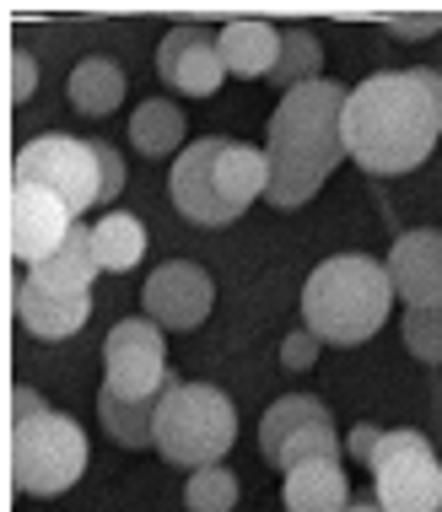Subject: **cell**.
<instances>
[{
  "label": "cell",
  "instance_id": "obj_1",
  "mask_svg": "<svg viewBox=\"0 0 442 512\" xmlns=\"http://www.w3.org/2000/svg\"><path fill=\"white\" fill-rule=\"evenodd\" d=\"M442 141V71H372L345 98V151L372 178L421 168Z\"/></svg>",
  "mask_w": 442,
  "mask_h": 512
},
{
  "label": "cell",
  "instance_id": "obj_2",
  "mask_svg": "<svg viewBox=\"0 0 442 512\" xmlns=\"http://www.w3.org/2000/svg\"><path fill=\"white\" fill-rule=\"evenodd\" d=\"M345 98L351 92L335 81H308V87L286 92L270 114V189L265 200L275 211H297L329 184L345 151Z\"/></svg>",
  "mask_w": 442,
  "mask_h": 512
},
{
  "label": "cell",
  "instance_id": "obj_3",
  "mask_svg": "<svg viewBox=\"0 0 442 512\" xmlns=\"http://www.w3.org/2000/svg\"><path fill=\"white\" fill-rule=\"evenodd\" d=\"M394 302L399 297H394L389 265H378L367 254H335L302 286V324L324 345H362L389 324Z\"/></svg>",
  "mask_w": 442,
  "mask_h": 512
},
{
  "label": "cell",
  "instance_id": "obj_4",
  "mask_svg": "<svg viewBox=\"0 0 442 512\" xmlns=\"http://www.w3.org/2000/svg\"><path fill=\"white\" fill-rule=\"evenodd\" d=\"M238 442V410L216 383H173L157 405V453L173 469L221 464Z\"/></svg>",
  "mask_w": 442,
  "mask_h": 512
},
{
  "label": "cell",
  "instance_id": "obj_5",
  "mask_svg": "<svg viewBox=\"0 0 442 512\" xmlns=\"http://www.w3.org/2000/svg\"><path fill=\"white\" fill-rule=\"evenodd\" d=\"M87 432L60 410H38L11 421V480L22 496H60L87 469Z\"/></svg>",
  "mask_w": 442,
  "mask_h": 512
},
{
  "label": "cell",
  "instance_id": "obj_6",
  "mask_svg": "<svg viewBox=\"0 0 442 512\" xmlns=\"http://www.w3.org/2000/svg\"><path fill=\"white\" fill-rule=\"evenodd\" d=\"M367 469H372V502L383 512H437L442 507V459L421 432H383Z\"/></svg>",
  "mask_w": 442,
  "mask_h": 512
},
{
  "label": "cell",
  "instance_id": "obj_7",
  "mask_svg": "<svg viewBox=\"0 0 442 512\" xmlns=\"http://www.w3.org/2000/svg\"><path fill=\"white\" fill-rule=\"evenodd\" d=\"M17 184L49 189L54 200L71 205V216L103 205V162L92 141H76V135H38L17 151Z\"/></svg>",
  "mask_w": 442,
  "mask_h": 512
},
{
  "label": "cell",
  "instance_id": "obj_8",
  "mask_svg": "<svg viewBox=\"0 0 442 512\" xmlns=\"http://www.w3.org/2000/svg\"><path fill=\"white\" fill-rule=\"evenodd\" d=\"M103 372L108 394L119 399H162L178 383V372L168 367V345H162V324L151 318H124L108 329L103 340Z\"/></svg>",
  "mask_w": 442,
  "mask_h": 512
},
{
  "label": "cell",
  "instance_id": "obj_9",
  "mask_svg": "<svg viewBox=\"0 0 442 512\" xmlns=\"http://www.w3.org/2000/svg\"><path fill=\"white\" fill-rule=\"evenodd\" d=\"M221 151H227V141H221V135H205V141H189L173 157L168 195L178 205V216L195 221V227H227V221L243 216L227 195V178H221Z\"/></svg>",
  "mask_w": 442,
  "mask_h": 512
},
{
  "label": "cell",
  "instance_id": "obj_10",
  "mask_svg": "<svg viewBox=\"0 0 442 512\" xmlns=\"http://www.w3.org/2000/svg\"><path fill=\"white\" fill-rule=\"evenodd\" d=\"M146 318L162 329H200L216 308V281L205 275L195 259H168L162 270H151L146 281Z\"/></svg>",
  "mask_w": 442,
  "mask_h": 512
},
{
  "label": "cell",
  "instance_id": "obj_11",
  "mask_svg": "<svg viewBox=\"0 0 442 512\" xmlns=\"http://www.w3.org/2000/svg\"><path fill=\"white\" fill-rule=\"evenodd\" d=\"M157 71L184 98H211V92H221V81H227V60H221V44H216L211 27L178 22L157 44Z\"/></svg>",
  "mask_w": 442,
  "mask_h": 512
},
{
  "label": "cell",
  "instance_id": "obj_12",
  "mask_svg": "<svg viewBox=\"0 0 442 512\" xmlns=\"http://www.w3.org/2000/svg\"><path fill=\"white\" fill-rule=\"evenodd\" d=\"M76 216L65 200H54L49 189H33V184H11V254L17 265H44V259L71 238Z\"/></svg>",
  "mask_w": 442,
  "mask_h": 512
},
{
  "label": "cell",
  "instance_id": "obj_13",
  "mask_svg": "<svg viewBox=\"0 0 442 512\" xmlns=\"http://www.w3.org/2000/svg\"><path fill=\"white\" fill-rule=\"evenodd\" d=\"M92 318V292L87 286H60L44 281L38 270H27L17 281V324L38 340H71Z\"/></svg>",
  "mask_w": 442,
  "mask_h": 512
},
{
  "label": "cell",
  "instance_id": "obj_14",
  "mask_svg": "<svg viewBox=\"0 0 442 512\" xmlns=\"http://www.w3.org/2000/svg\"><path fill=\"white\" fill-rule=\"evenodd\" d=\"M383 265H389L394 297L405 308H437L442 302V232H432V227L399 232Z\"/></svg>",
  "mask_w": 442,
  "mask_h": 512
},
{
  "label": "cell",
  "instance_id": "obj_15",
  "mask_svg": "<svg viewBox=\"0 0 442 512\" xmlns=\"http://www.w3.org/2000/svg\"><path fill=\"white\" fill-rule=\"evenodd\" d=\"M221 60H227V76H270L275 60H281V27L259 22V17H238L216 33Z\"/></svg>",
  "mask_w": 442,
  "mask_h": 512
},
{
  "label": "cell",
  "instance_id": "obj_16",
  "mask_svg": "<svg viewBox=\"0 0 442 512\" xmlns=\"http://www.w3.org/2000/svg\"><path fill=\"white\" fill-rule=\"evenodd\" d=\"M286 512H345L351 507V480H345L340 459L329 464H302V469H286Z\"/></svg>",
  "mask_w": 442,
  "mask_h": 512
},
{
  "label": "cell",
  "instance_id": "obj_17",
  "mask_svg": "<svg viewBox=\"0 0 442 512\" xmlns=\"http://www.w3.org/2000/svg\"><path fill=\"white\" fill-rule=\"evenodd\" d=\"M65 92H71L76 114L103 119V114H114V108L124 103V71L114 60H103V54H87V60L71 71V81H65Z\"/></svg>",
  "mask_w": 442,
  "mask_h": 512
},
{
  "label": "cell",
  "instance_id": "obj_18",
  "mask_svg": "<svg viewBox=\"0 0 442 512\" xmlns=\"http://www.w3.org/2000/svg\"><path fill=\"white\" fill-rule=\"evenodd\" d=\"M157 405L162 399H119V394H98V421L119 448H157Z\"/></svg>",
  "mask_w": 442,
  "mask_h": 512
},
{
  "label": "cell",
  "instance_id": "obj_19",
  "mask_svg": "<svg viewBox=\"0 0 442 512\" xmlns=\"http://www.w3.org/2000/svg\"><path fill=\"white\" fill-rule=\"evenodd\" d=\"M184 130H189V119L168 98H151L130 114V146L141 157H173V151H184Z\"/></svg>",
  "mask_w": 442,
  "mask_h": 512
},
{
  "label": "cell",
  "instance_id": "obj_20",
  "mask_svg": "<svg viewBox=\"0 0 442 512\" xmlns=\"http://www.w3.org/2000/svg\"><path fill=\"white\" fill-rule=\"evenodd\" d=\"M319 71H324V44L313 38V27H281V60L265 76L270 87H281V98H286V92L319 81Z\"/></svg>",
  "mask_w": 442,
  "mask_h": 512
},
{
  "label": "cell",
  "instance_id": "obj_21",
  "mask_svg": "<svg viewBox=\"0 0 442 512\" xmlns=\"http://www.w3.org/2000/svg\"><path fill=\"white\" fill-rule=\"evenodd\" d=\"M92 243H98V265L108 275H124L146 259V227L130 211H108L98 227H92Z\"/></svg>",
  "mask_w": 442,
  "mask_h": 512
},
{
  "label": "cell",
  "instance_id": "obj_22",
  "mask_svg": "<svg viewBox=\"0 0 442 512\" xmlns=\"http://www.w3.org/2000/svg\"><path fill=\"white\" fill-rule=\"evenodd\" d=\"M44 281H60V286H87L92 292V281L103 275V265H98V243H92V227H71V238H65L54 254L44 259V265H33Z\"/></svg>",
  "mask_w": 442,
  "mask_h": 512
},
{
  "label": "cell",
  "instance_id": "obj_23",
  "mask_svg": "<svg viewBox=\"0 0 442 512\" xmlns=\"http://www.w3.org/2000/svg\"><path fill=\"white\" fill-rule=\"evenodd\" d=\"M302 426H329L324 399H313V394H286V399H275V405L265 410V421H259V448H265V459H275V453H281V442L297 437Z\"/></svg>",
  "mask_w": 442,
  "mask_h": 512
},
{
  "label": "cell",
  "instance_id": "obj_24",
  "mask_svg": "<svg viewBox=\"0 0 442 512\" xmlns=\"http://www.w3.org/2000/svg\"><path fill=\"white\" fill-rule=\"evenodd\" d=\"M329 459H340V437H335V421L329 426H302L297 437H286L281 442V453H275V469H302V464H329Z\"/></svg>",
  "mask_w": 442,
  "mask_h": 512
},
{
  "label": "cell",
  "instance_id": "obj_25",
  "mask_svg": "<svg viewBox=\"0 0 442 512\" xmlns=\"http://www.w3.org/2000/svg\"><path fill=\"white\" fill-rule=\"evenodd\" d=\"M184 502H189V512H232L238 507V475L221 469V464H205V469L189 475Z\"/></svg>",
  "mask_w": 442,
  "mask_h": 512
},
{
  "label": "cell",
  "instance_id": "obj_26",
  "mask_svg": "<svg viewBox=\"0 0 442 512\" xmlns=\"http://www.w3.org/2000/svg\"><path fill=\"white\" fill-rule=\"evenodd\" d=\"M405 345L426 367H442V302L437 308H405Z\"/></svg>",
  "mask_w": 442,
  "mask_h": 512
},
{
  "label": "cell",
  "instance_id": "obj_27",
  "mask_svg": "<svg viewBox=\"0 0 442 512\" xmlns=\"http://www.w3.org/2000/svg\"><path fill=\"white\" fill-rule=\"evenodd\" d=\"M319 345H324V340L313 335L308 324H302V329H292V335L281 340V362L292 367V372H308L313 362H319Z\"/></svg>",
  "mask_w": 442,
  "mask_h": 512
},
{
  "label": "cell",
  "instance_id": "obj_28",
  "mask_svg": "<svg viewBox=\"0 0 442 512\" xmlns=\"http://www.w3.org/2000/svg\"><path fill=\"white\" fill-rule=\"evenodd\" d=\"M442 27V11H389V33L399 38H432Z\"/></svg>",
  "mask_w": 442,
  "mask_h": 512
},
{
  "label": "cell",
  "instance_id": "obj_29",
  "mask_svg": "<svg viewBox=\"0 0 442 512\" xmlns=\"http://www.w3.org/2000/svg\"><path fill=\"white\" fill-rule=\"evenodd\" d=\"M98 146V162H103V205L108 200H119V189H124V157L108 141H92Z\"/></svg>",
  "mask_w": 442,
  "mask_h": 512
},
{
  "label": "cell",
  "instance_id": "obj_30",
  "mask_svg": "<svg viewBox=\"0 0 442 512\" xmlns=\"http://www.w3.org/2000/svg\"><path fill=\"white\" fill-rule=\"evenodd\" d=\"M33 87H38V65H33V54H27V49H17V54H11V98L27 103V98H33Z\"/></svg>",
  "mask_w": 442,
  "mask_h": 512
},
{
  "label": "cell",
  "instance_id": "obj_31",
  "mask_svg": "<svg viewBox=\"0 0 442 512\" xmlns=\"http://www.w3.org/2000/svg\"><path fill=\"white\" fill-rule=\"evenodd\" d=\"M378 437H383V426H372V421H362V426H356V432H351V442H345V448H351V459H372V448H378Z\"/></svg>",
  "mask_w": 442,
  "mask_h": 512
},
{
  "label": "cell",
  "instance_id": "obj_32",
  "mask_svg": "<svg viewBox=\"0 0 442 512\" xmlns=\"http://www.w3.org/2000/svg\"><path fill=\"white\" fill-rule=\"evenodd\" d=\"M38 410H49V405L33 389H17V399H11V421H27V415H38Z\"/></svg>",
  "mask_w": 442,
  "mask_h": 512
},
{
  "label": "cell",
  "instance_id": "obj_33",
  "mask_svg": "<svg viewBox=\"0 0 442 512\" xmlns=\"http://www.w3.org/2000/svg\"><path fill=\"white\" fill-rule=\"evenodd\" d=\"M345 512H383V507H378V502H351Z\"/></svg>",
  "mask_w": 442,
  "mask_h": 512
},
{
  "label": "cell",
  "instance_id": "obj_34",
  "mask_svg": "<svg viewBox=\"0 0 442 512\" xmlns=\"http://www.w3.org/2000/svg\"><path fill=\"white\" fill-rule=\"evenodd\" d=\"M437 512H442V507H437Z\"/></svg>",
  "mask_w": 442,
  "mask_h": 512
}]
</instances>
